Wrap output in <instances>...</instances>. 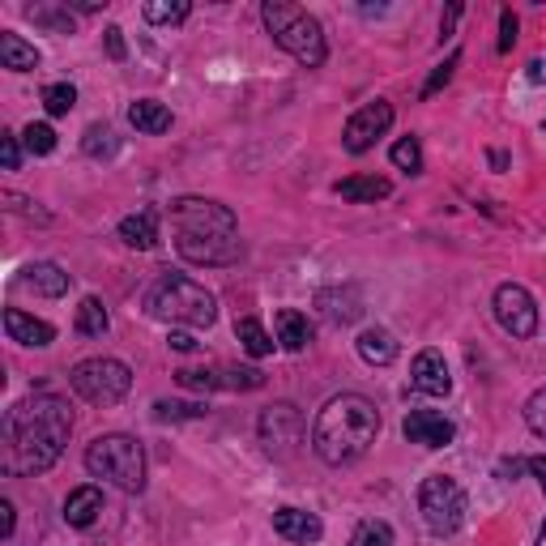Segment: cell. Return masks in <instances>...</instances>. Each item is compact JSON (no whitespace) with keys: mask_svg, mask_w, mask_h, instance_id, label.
Here are the masks:
<instances>
[{"mask_svg":"<svg viewBox=\"0 0 546 546\" xmlns=\"http://www.w3.org/2000/svg\"><path fill=\"white\" fill-rule=\"evenodd\" d=\"M529 474L542 483V491H546V457H529Z\"/></svg>","mask_w":546,"mask_h":546,"instance_id":"45","label":"cell"},{"mask_svg":"<svg viewBox=\"0 0 546 546\" xmlns=\"http://www.w3.org/2000/svg\"><path fill=\"white\" fill-rule=\"evenodd\" d=\"M43 107H47V116H69V111L77 107V90H73L69 82L47 86V90H43Z\"/></svg>","mask_w":546,"mask_h":546,"instance_id":"33","label":"cell"},{"mask_svg":"<svg viewBox=\"0 0 546 546\" xmlns=\"http://www.w3.org/2000/svg\"><path fill=\"white\" fill-rule=\"evenodd\" d=\"M457 18H461V5L453 0V5L444 9V18H440V35H453V26H457Z\"/></svg>","mask_w":546,"mask_h":546,"instance_id":"43","label":"cell"},{"mask_svg":"<svg viewBox=\"0 0 546 546\" xmlns=\"http://www.w3.org/2000/svg\"><path fill=\"white\" fill-rule=\"evenodd\" d=\"M393 192V184L384 175H350V180L337 184V197L346 201H384Z\"/></svg>","mask_w":546,"mask_h":546,"instance_id":"24","label":"cell"},{"mask_svg":"<svg viewBox=\"0 0 546 546\" xmlns=\"http://www.w3.org/2000/svg\"><path fill=\"white\" fill-rule=\"evenodd\" d=\"M261 18H265V30L273 35V43H278L282 52H291L303 69H320V64H325V56H329L325 30H320V22L308 9L286 5V0H265Z\"/></svg>","mask_w":546,"mask_h":546,"instance_id":"3","label":"cell"},{"mask_svg":"<svg viewBox=\"0 0 546 546\" xmlns=\"http://www.w3.org/2000/svg\"><path fill=\"white\" fill-rule=\"evenodd\" d=\"M82 150H86L90 158H111V154H116V133H111L107 124H90Z\"/></svg>","mask_w":546,"mask_h":546,"instance_id":"34","label":"cell"},{"mask_svg":"<svg viewBox=\"0 0 546 546\" xmlns=\"http://www.w3.org/2000/svg\"><path fill=\"white\" fill-rule=\"evenodd\" d=\"M5 333L13 337V342H22V346H52L56 342V329L47 325V320H39V316H26L22 308L5 312Z\"/></svg>","mask_w":546,"mask_h":546,"instance_id":"18","label":"cell"},{"mask_svg":"<svg viewBox=\"0 0 546 546\" xmlns=\"http://www.w3.org/2000/svg\"><path fill=\"white\" fill-rule=\"evenodd\" d=\"M457 64H461V52H453L444 64H436V73H431V77H427V86H423V99H431V94H440L448 82H453V69H457Z\"/></svg>","mask_w":546,"mask_h":546,"instance_id":"37","label":"cell"},{"mask_svg":"<svg viewBox=\"0 0 546 546\" xmlns=\"http://www.w3.org/2000/svg\"><path fill=\"white\" fill-rule=\"evenodd\" d=\"M355 346H359V359L372 363V367H389L397 359V342H393L389 329H363Z\"/></svg>","mask_w":546,"mask_h":546,"instance_id":"20","label":"cell"},{"mask_svg":"<svg viewBox=\"0 0 546 546\" xmlns=\"http://www.w3.org/2000/svg\"><path fill=\"white\" fill-rule=\"evenodd\" d=\"M103 43H107V56H111V60H124V56H128L124 30H120V26H107V30H103Z\"/></svg>","mask_w":546,"mask_h":546,"instance_id":"41","label":"cell"},{"mask_svg":"<svg viewBox=\"0 0 546 546\" xmlns=\"http://www.w3.org/2000/svg\"><path fill=\"white\" fill-rule=\"evenodd\" d=\"M73 431L69 401L56 393H35L5 414V470L9 474H43L60 461Z\"/></svg>","mask_w":546,"mask_h":546,"instance_id":"1","label":"cell"},{"mask_svg":"<svg viewBox=\"0 0 546 546\" xmlns=\"http://www.w3.org/2000/svg\"><path fill=\"white\" fill-rule=\"evenodd\" d=\"M171 222H175V235H210V239H231L239 235L235 227V214L218 201H205V197H180L171 201Z\"/></svg>","mask_w":546,"mask_h":546,"instance_id":"8","label":"cell"},{"mask_svg":"<svg viewBox=\"0 0 546 546\" xmlns=\"http://www.w3.org/2000/svg\"><path fill=\"white\" fill-rule=\"evenodd\" d=\"M495 320H500V329L512 333V337H534L538 333L534 295L517 282H504L500 291H495Z\"/></svg>","mask_w":546,"mask_h":546,"instance_id":"10","label":"cell"},{"mask_svg":"<svg viewBox=\"0 0 546 546\" xmlns=\"http://www.w3.org/2000/svg\"><path fill=\"white\" fill-rule=\"evenodd\" d=\"M86 470L94 478H107L111 487L137 495L146 491V448L124 431H111V436H99L86 448Z\"/></svg>","mask_w":546,"mask_h":546,"instance_id":"4","label":"cell"},{"mask_svg":"<svg viewBox=\"0 0 546 546\" xmlns=\"http://www.w3.org/2000/svg\"><path fill=\"white\" fill-rule=\"evenodd\" d=\"M175 380L184 384V389H227V393H252L265 384V372H256V367H184V372H175Z\"/></svg>","mask_w":546,"mask_h":546,"instance_id":"9","label":"cell"},{"mask_svg":"<svg viewBox=\"0 0 546 546\" xmlns=\"http://www.w3.org/2000/svg\"><path fill=\"white\" fill-rule=\"evenodd\" d=\"M107 325H111V316L103 308V299H94V295L82 299V308H77V333H82V337H103Z\"/></svg>","mask_w":546,"mask_h":546,"instance_id":"27","label":"cell"},{"mask_svg":"<svg viewBox=\"0 0 546 546\" xmlns=\"http://www.w3.org/2000/svg\"><path fill=\"white\" fill-rule=\"evenodd\" d=\"M261 440L273 457H291L295 448L303 444V419H299V410L295 406H269L261 414Z\"/></svg>","mask_w":546,"mask_h":546,"instance_id":"12","label":"cell"},{"mask_svg":"<svg viewBox=\"0 0 546 546\" xmlns=\"http://www.w3.org/2000/svg\"><path fill=\"white\" fill-rule=\"evenodd\" d=\"M419 512H423L431 534H457L465 525V512H470V500H465V491L453 483V478L431 474L419 487Z\"/></svg>","mask_w":546,"mask_h":546,"instance_id":"7","label":"cell"},{"mask_svg":"<svg viewBox=\"0 0 546 546\" xmlns=\"http://www.w3.org/2000/svg\"><path fill=\"white\" fill-rule=\"evenodd\" d=\"M167 342H171V350H180V355H192V350H197V337L184 333V329H171Z\"/></svg>","mask_w":546,"mask_h":546,"instance_id":"42","label":"cell"},{"mask_svg":"<svg viewBox=\"0 0 546 546\" xmlns=\"http://www.w3.org/2000/svg\"><path fill=\"white\" fill-rule=\"evenodd\" d=\"M154 419H158V423L205 419V406H201V401H154Z\"/></svg>","mask_w":546,"mask_h":546,"instance_id":"29","label":"cell"},{"mask_svg":"<svg viewBox=\"0 0 546 546\" xmlns=\"http://www.w3.org/2000/svg\"><path fill=\"white\" fill-rule=\"evenodd\" d=\"M393 167H397V171H410V175L423 171V146H419V137H401V141H397V146H393Z\"/></svg>","mask_w":546,"mask_h":546,"instance_id":"32","label":"cell"},{"mask_svg":"<svg viewBox=\"0 0 546 546\" xmlns=\"http://www.w3.org/2000/svg\"><path fill=\"white\" fill-rule=\"evenodd\" d=\"M278 342H282V350H291V355H299V350L312 342V325H308V316H299V312H291V308H282V312H278Z\"/></svg>","mask_w":546,"mask_h":546,"instance_id":"25","label":"cell"},{"mask_svg":"<svg viewBox=\"0 0 546 546\" xmlns=\"http://www.w3.org/2000/svg\"><path fill=\"white\" fill-rule=\"evenodd\" d=\"M235 337H239V346H244L252 359H265V355H273V337L265 333L261 320H252V316L235 320Z\"/></svg>","mask_w":546,"mask_h":546,"instance_id":"26","label":"cell"},{"mask_svg":"<svg viewBox=\"0 0 546 546\" xmlns=\"http://www.w3.org/2000/svg\"><path fill=\"white\" fill-rule=\"evenodd\" d=\"M525 423H529V431H534V436L546 440V389H538L534 397L525 401Z\"/></svg>","mask_w":546,"mask_h":546,"instance_id":"36","label":"cell"},{"mask_svg":"<svg viewBox=\"0 0 546 546\" xmlns=\"http://www.w3.org/2000/svg\"><path fill=\"white\" fill-rule=\"evenodd\" d=\"M69 384L77 397L94 401V406H116L133 389V372L120 359H82L69 372Z\"/></svg>","mask_w":546,"mask_h":546,"instance_id":"6","label":"cell"},{"mask_svg":"<svg viewBox=\"0 0 546 546\" xmlns=\"http://www.w3.org/2000/svg\"><path fill=\"white\" fill-rule=\"evenodd\" d=\"M69 273H64L60 265L52 261H35V265H26L22 269V278L18 286H26V291H35V295H47V299H60V295H69Z\"/></svg>","mask_w":546,"mask_h":546,"instance_id":"17","label":"cell"},{"mask_svg":"<svg viewBox=\"0 0 546 546\" xmlns=\"http://www.w3.org/2000/svg\"><path fill=\"white\" fill-rule=\"evenodd\" d=\"M0 538H13V504L0 500Z\"/></svg>","mask_w":546,"mask_h":546,"instance_id":"44","label":"cell"},{"mask_svg":"<svg viewBox=\"0 0 546 546\" xmlns=\"http://www.w3.org/2000/svg\"><path fill=\"white\" fill-rule=\"evenodd\" d=\"M350 546H393L389 521H359L355 534H350Z\"/></svg>","mask_w":546,"mask_h":546,"instance_id":"31","label":"cell"},{"mask_svg":"<svg viewBox=\"0 0 546 546\" xmlns=\"http://www.w3.org/2000/svg\"><path fill=\"white\" fill-rule=\"evenodd\" d=\"M22 146L30 150V154H52L56 150V133H52V124H26L22 128Z\"/></svg>","mask_w":546,"mask_h":546,"instance_id":"35","label":"cell"},{"mask_svg":"<svg viewBox=\"0 0 546 546\" xmlns=\"http://www.w3.org/2000/svg\"><path fill=\"white\" fill-rule=\"evenodd\" d=\"M128 124H133L137 133L158 137V133H167V128H171V111L158 99H137L133 107H128Z\"/></svg>","mask_w":546,"mask_h":546,"instance_id":"21","label":"cell"},{"mask_svg":"<svg viewBox=\"0 0 546 546\" xmlns=\"http://www.w3.org/2000/svg\"><path fill=\"white\" fill-rule=\"evenodd\" d=\"M538 546H546V525H542V534H538Z\"/></svg>","mask_w":546,"mask_h":546,"instance_id":"46","label":"cell"},{"mask_svg":"<svg viewBox=\"0 0 546 546\" xmlns=\"http://www.w3.org/2000/svg\"><path fill=\"white\" fill-rule=\"evenodd\" d=\"M380 436V410L363 393L329 397L325 410L312 423V448L325 465H350L359 461Z\"/></svg>","mask_w":546,"mask_h":546,"instance_id":"2","label":"cell"},{"mask_svg":"<svg viewBox=\"0 0 546 546\" xmlns=\"http://www.w3.org/2000/svg\"><path fill=\"white\" fill-rule=\"evenodd\" d=\"M401 436L410 444H423V448H448L457 440V427H453V419H444L436 410H410L406 423H401Z\"/></svg>","mask_w":546,"mask_h":546,"instance_id":"14","label":"cell"},{"mask_svg":"<svg viewBox=\"0 0 546 546\" xmlns=\"http://www.w3.org/2000/svg\"><path fill=\"white\" fill-rule=\"evenodd\" d=\"M273 534H282L286 542H320L325 538V525H320L316 512H303V508H278L273 512Z\"/></svg>","mask_w":546,"mask_h":546,"instance_id":"16","label":"cell"},{"mask_svg":"<svg viewBox=\"0 0 546 546\" xmlns=\"http://www.w3.org/2000/svg\"><path fill=\"white\" fill-rule=\"evenodd\" d=\"M120 239L128 248H154L158 244V214L154 210H141V214H133V218H124L120 222Z\"/></svg>","mask_w":546,"mask_h":546,"instance_id":"23","label":"cell"},{"mask_svg":"<svg viewBox=\"0 0 546 546\" xmlns=\"http://www.w3.org/2000/svg\"><path fill=\"white\" fill-rule=\"evenodd\" d=\"M0 64L13 73H30L39 64V52L30 47L22 35H13V30H0Z\"/></svg>","mask_w":546,"mask_h":546,"instance_id":"22","label":"cell"},{"mask_svg":"<svg viewBox=\"0 0 546 546\" xmlns=\"http://www.w3.org/2000/svg\"><path fill=\"white\" fill-rule=\"evenodd\" d=\"M141 13H146V22H154V26H175V22L188 18L192 5H188V0H150Z\"/></svg>","mask_w":546,"mask_h":546,"instance_id":"28","label":"cell"},{"mask_svg":"<svg viewBox=\"0 0 546 546\" xmlns=\"http://www.w3.org/2000/svg\"><path fill=\"white\" fill-rule=\"evenodd\" d=\"M146 308H150V316L171 320V325H214V316H218L214 295L205 291L201 282L184 278V273H163V278L154 282Z\"/></svg>","mask_w":546,"mask_h":546,"instance_id":"5","label":"cell"},{"mask_svg":"<svg viewBox=\"0 0 546 546\" xmlns=\"http://www.w3.org/2000/svg\"><path fill=\"white\" fill-rule=\"evenodd\" d=\"M26 18L47 26V30H56V35H69V30H73L69 9H56V5H26Z\"/></svg>","mask_w":546,"mask_h":546,"instance_id":"30","label":"cell"},{"mask_svg":"<svg viewBox=\"0 0 546 546\" xmlns=\"http://www.w3.org/2000/svg\"><path fill=\"white\" fill-rule=\"evenodd\" d=\"M389 124H393V107L389 103H384V99L363 103L355 116L346 120V128H342V146L350 154H367L384 133H389Z\"/></svg>","mask_w":546,"mask_h":546,"instance_id":"11","label":"cell"},{"mask_svg":"<svg viewBox=\"0 0 546 546\" xmlns=\"http://www.w3.org/2000/svg\"><path fill=\"white\" fill-rule=\"evenodd\" d=\"M0 163H5V171H18V163H22V146L13 133H0Z\"/></svg>","mask_w":546,"mask_h":546,"instance_id":"39","label":"cell"},{"mask_svg":"<svg viewBox=\"0 0 546 546\" xmlns=\"http://www.w3.org/2000/svg\"><path fill=\"white\" fill-rule=\"evenodd\" d=\"M512 43H517V13L504 9L500 13V52H512Z\"/></svg>","mask_w":546,"mask_h":546,"instance_id":"40","label":"cell"},{"mask_svg":"<svg viewBox=\"0 0 546 546\" xmlns=\"http://www.w3.org/2000/svg\"><path fill=\"white\" fill-rule=\"evenodd\" d=\"M175 248L188 265H235L239 256H244V244H239V235L231 239H210V235H180L175 239Z\"/></svg>","mask_w":546,"mask_h":546,"instance_id":"13","label":"cell"},{"mask_svg":"<svg viewBox=\"0 0 546 546\" xmlns=\"http://www.w3.org/2000/svg\"><path fill=\"white\" fill-rule=\"evenodd\" d=\"M99 512H103V491L99 487H77L69 491V500H64V521L77 525V529H86L99 521Z\"/></svg>","mask_w":546,"mask_h":546,"instance_id":"19","label":"cell"},{"mask_svg":"<svg viewBox=\"0 0 546 546\" xmlns=\"http://www.w3.org/2000/svg\"><path fill=\"white\" fill-rule=\"evenodd\" d=\"M0 201H5L9 214H22V218H39V222H47V214L35 210V201H30V197H18V192H0Z\"/></svg>","mask_w":546,"mask_h":546,"instance_id":"38","label":"cell"},{"mask_svg":"<svg viewBox=\"0 0 546 546\" xmlns=\"http://www.w3.org/2000/svg\"><path fill=\"white\" fill-rule=\"evenodd\" d=\"M410 389L427 393V397H444L453 389V376H448V363L440 350H419V359L410 367Z\"/></svg>","mask_w":546,"mask_h":546,"instance_id":"15","label":"cell"}]
</instances>
